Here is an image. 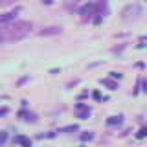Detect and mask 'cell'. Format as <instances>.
Wrapping results in <instances>:
<instances>
[{"instance_id": "cell-5", "label": "cell", "mask_w": 147, "mask_h": 147, "mask_svg": "<svg viewBox=\"0 0 147 147\" xmlns=\"http://www.w3.org/2000/svg\"><path fill=\"white\" fill-rule=\"evenodd\" d=\"M17 15H18V9H13V11L2 13V15H0V24H6V22L15 20V17H17Z\"/></svg>"}, {"instance_id": "cell-2", "label": "cell", "mask_w": 147, "mask_h": 147, "mask_svg": "<svg viewBox=\"0 0 147 147\" xmlns=\"http://www.w3.org/2000/svg\"><path fill=\"white\" fill-rule=\"evenodd\" d=\"M142 11V6L140 4H129V6L123 7V11H121V18L125 22H132L134 18L138 17V13Z\"/></svg>"}, {"instance_id": "cell-9", "label": "cell", "mask_w": 147, "mask_h": 147, "mask_svg": "<svg viewBox=\"0 0 147 147\" xmlns=\"http://www.w3.org/2000/svg\"><path fill=\"white\" fill-rule=\"evenodd\" d=\"M101 85H105V86H109V88H112V90H116L118 88V85H116V81H112V79H101Z\"/></svg>"}, {"instance_id": "cell-11", "label": "cell", "mask_w": 147, "mask_h": 147, "mask_svg": "<svg viewBox=\"0 0 147 147\" xmlns=\"http://www.w3.org/2000/svg\"><path fill=\"white\" fill-rule=\"evenodd\" d=\"M145 136H147V125H144L140 131L136 132V138H138V140H142V138H145Z\"/></svg>"}, {"instance_id": "cell-1", "label": "cell", "mask_w": 147, "mask_h": 147, "mask_svg": "<svg viewBox=\"0 0 147 147\" xmlns=\"http://www.w3.org/2000/svg\"><path fill=\"white\" fill-rule=\"evenodd\" d=\"M33 30V24L31 22H24V20H18V22H13V24H7L0 30V39L2 40H20Z\"/></svg>"}, {"instance_id": "cell-12", "label": "cell", "mask_w": 147, "mask_h": 147, "mask_svg": "<svg viewBox=\"0 0 147 147\" xmlns=\"http://www.w3.org/2000/svg\"><path fill=\"white\" fill-rule=\"evenodd\" d=\"M79 129V125H68V127H63L61 132H72V131H77Z\"/></svg>"}, {"instance_id": "cell-8", "label": "cell", "mask_w": 147, "mask_h": 147, "mask_svg": "<svg viewBox=\"0 0 147 147\" xmlns=\"http://www.w3.org/2000/svg\"><path fill=\"white\" fill-rule=\"evenodd\" d=\"M107 125H119V123H123V116H112V118H107Z\"/></svg>"}, {"instance_id": "cell-17", "label": "cell", "mask_w": 147, "mask_h": 147, "mask_svg": "<svg viewBox=\"0 0 147 147\" xmlns=\"http://www.w3.org/2000/svg\"><path fill=\"white\" fill-rule=\"evenodd\" d=\"M142 85H144V92H147V79H144V83H142Z\"/></svg>"}, {"instance_id": "cell-14", "label": "cell", "mask_w": 147, "mask_h": 147, "mask_svg": "<svg viewBox=\"0 0 147 147\" xmlns=\"http://www.w3.org/2000/svg\"><path fill=\"white\" fill-rule=\"evenodd\" d=\"M6 140H7V132H6V131H2V132H0V145L6 144Z\"/></svg>"}, {"instance_id": "cell-15", "label": "cell", "mask_w": 147, "mask_h": 147, "mask_svg": "<svg viewBox=\"0 0 147 147\" xmlns=\"http://www.w3.org/2000/svg\"><path fill=\"white\" fill-rule=\"evenodd\" d=\"M110 76H112L114 79H119V77H121V74H119V72H110Z\"/></svg>"}, {"instance_id": "cell-16", "label": "cell", "mask_w": 147, "mask_h": 147, "mask_svg": "<svg viewBox=\"0 0 147 147\" xmlns=\"http://www.w3.org/2000/svg\"><path fill=\"white\" fill-rule=\"evenodd\" d=\"M4 114H7V107H2V109H0V116H4Z\"/></svg>"}, {"instance_id": "cell-18", "label": "cell", "mask_w": 147, "mask_h": 147, "mask_svg": "<svg viewBox=\"0 0 147 147\" xmlns=\"http://www.w3.org/2000/svg\"><path fill=\"white\" fill-rule=\"evenodd\" d=\"M0 44H2V39H0Z\"/></svg>"}, {"instance_id": "cell-6", "label": "cell", "mask_w": 147, "mask_h": 147, "mask_svg": "<svg viewBox=\"0 0 147 147\" xmlns=\"http://www.w3.org/2000/svg\"><path fill=\"white\" fill-rule=\"evenodd\" d=\"M18 118H20V119H26V121H35V119H37L35 114L28 112V110H20V112H18Z\"/></svg>"}, {"instance_id": "cell-4", "label": "cell", "mask_w": 147, "mask_h": 147, "mask_svg": "<svg viewBox=\"0 0 147 147\" xmlns=\"http://www.w3.org/2000/svg\"><path fill=\"white\" fill-rule=\"evenodd\" d=\"M94 11H96V4L88 2V4H85V6H81V9H79V15H81L83 18H88V17H90Z\"/></svg>"}, {"instance_id": "cell-13", "label": "cell", "mask_w": 147, "mask_h": 147, "mask_svg": "<svg viewBox=\"0 0 147 147\" xmlns=\"http://www.w3.org/2000/svg\"><path fill=\"white\" fill-rule=\"evenodd\" d=\"M17 142H20V144L24 145V147H30V140H28L26 136H18V138H17Z\"/></svg>"}, {"instance_id": "cell-10", "label": "cell", "mask_w": 147, "mask_h": 147, "mask_svg": "<svg viewBox=\"0 0 147 147\" xmlns=\"http://www.w3.org/2000/svg\"><path fill=\"white\" fill-rule=\"evenodd\" d=\"M94 138V132H90V131H85V132H81L79 134V140L81 142H88V140H92Z\"/></svg>"}, {"instance_id": "cell-7", "label": "cell", "mask_w": 147, "mask_h": 147, "mask_svg": "<svg viewBox=\"0 0 147 147\" xmlns=\"http://www.w3.org/2000/svg\"><path fill=\"white\" fill-rule=\"evenodd\" d=\"M40 35H59L61 33V28H44V30L39 31Z\"/></svg>"}, {"instance_id": "cell-3", "label": "cell", "mask_w": 147, "mask_h": 147, "mask_svg": "<svg viewBox=\"0 0 147 147\" xmlns=\"http://www.w3.org/2000/svg\"><path fill=\"white\" fill-rule=\"evenodd\" d=\"M76 116L81 119H86L90 116V107L88 105H83V103H77L76 105Z\"/></svg>"}]
</instances>
